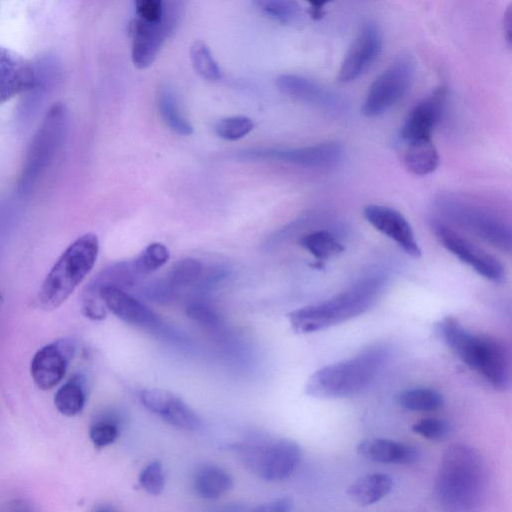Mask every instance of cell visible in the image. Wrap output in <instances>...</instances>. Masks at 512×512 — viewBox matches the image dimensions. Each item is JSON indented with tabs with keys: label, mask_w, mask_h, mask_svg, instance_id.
<instances>
[{
	"label": "cell",
	"mask_w": 512,
	"mask_h": 512,
	"mask_svg": "<svg viewBox=\"0 0 512 512\" xmlns=\"http://www.w3.org/2000/svg\"><path fill=\"white\" fill-rule=\"evenodd\" d=\"M387 354L385 347L372 346L353 358L326 365L310 375L305 393L324 399L353 396L373 381Z\"/></svg>",
	"instance_id": "cell-4"
},
{
	"label": "cell",
	"mask_w": 512,
	"mask_h": 512,
	"mask_svg": "<svg viewBox=\"0 0 512 512\" xmlns=\"http://www.w3.org/2000/svg\"><path fill=\"white\" fill-rule=\"evenodd\" d=\"M382 44L379 26L372 21L365 22L341 62L338 81L348 83L360 77L378 58Z\"/></svg>",
	"instance_id": "cell-13"
},
{
	"label": "cell",
	"mask_w": 512,
	"mask_h": 512,
	"mask_svg": "<svg viewBox=\"0 0 512 512\" xmlns=\"http://www.w3.org/2000/svg\"><path fill=\"white\" fill-rule=\"evenodd\" d=\"M440 208L452 222L500 250H511L510 227L488 210L454 198L443 199Z\"/></svg>",
	"instance_id": "cell-8"
},
{
	"label": "cell",
	"mask_w": 512,
	"mask_h": 512,
	"mask_svg": "<svg viewBox=\"0 0 512 512\" xmlns=\"http://www.w3.org/2000/svg\"><path fill=\"white\" fill-rule=\"evenodd\" d=\"M119 433V420L117 416L106 415L91 425L89 436L96 447L102 448L114 443Z\"/></svg>",
	"instance_id": "cell-32"
},
{
	"label": "cell",
	"mask_w": 512,
	"mask_h": 512,
	"mask_svg": "<svg viewBox=\"0 0 512 512\" xmlns=\"http://www.w3.org/2000/svg\"><path fill=\"white\" fill-rule=\"evenodd\" d=\"M503 33L507 42V46L511 47L512 43V12L510 6L507 7L503 17Z\"/></svg>",
	"instance_id": "cell-40"
},
{
	"label": "cell",
	"mask_w": 512,
	"mask_h": 512,
	"mask_svg": "<svg viewBox=\"0 0 512 512\" xmlns=\"http://www.w3.org/2000/svg\"><path fill=\"white\" fill-rule=\"evenodd\" d=\"M299 243L318 261L329 260L345 249L339 239L326 230L308 233L300 239Z\"/></svg>",
	"instance_id": "cell-25"
},
{
	"label": "cell",
	"mask_w": 512,
	"mask_h": 512,
	"mask_svg": "<svg viewBox=\"0 0 512 512\" xmlns=\"http://www.w3.org/2000/svg\"><path fill=\"white\" fill-rule=\"evenodd\" d=\"M186 314L192 321L208 330H218L222 325L217 312L203 302L190 303L186 308Z\"/></svg>",
	"instance_id": "cell-35"
},
{
	"label": "cell",
	"mask_w": 512,
	"mask_h": 512,
	"mask_svg": "<svg viewBox=\"0 0 512 512\" xmlns=\"http://www.w3.org/2000/svg\"><path fill=\"white\" fill-rule=\"evenodd\" d=\"M158 108L165 124L179 135H190L193 128L179 112L177 101L170 88L164 86L158 94Z\"/></svg>",
	"instance_id": "cell-27"
},
{
	"label": "cell",
	"mask_w": 512,
	"mask_h": 512,
	"mask_svg": "<svg viewBox=\"0 0 512 512\" xmlns=\"http://www.w3.org/2000/svg\"><path fill=\"white\" fill-rule=\"evenodd\" d=\"M174 25V13L163 12L162 18L156 22L138 17L131 20L128 31L131 38V58L136 68L145 69L154 62Z\"/></svg>",
	"instance_id": "cell-12"
},
{
	"label": "cell",
	"mask_w": 512,
	"mask_h": 512,
	"mask_svg": "<svg viewBox=\"0 0 512 512\" xmlns=\"http://www.w3.org/2000/svg\"><path fill=\"white\" fill-rule=\"evenodd\" d=\"M396 403L409 411H431L441 408L443 396L430 388H409L399 391L395 396Z\"/></svg>",
	"instance_id": "cell-26"
},
{
	"label": "cell",
	"mask_w": 512,
	"mask_h": 512,
	"mask_svg": "<svg viewBox=\"0 0 512 512\" xmlns=\"http://www.w3.org/2000/svg\"><path fill=\"white\" fill-rule=\"evenodd\" d=\"M416 69L415 59L408 53L400 54L370 85L362 113L377 117L397 104L408 91Z\"/></svg>",
	"instance_id": "cell-7"
},
{
	"label": "cell",
	"mask_w": 512,
	"mask_h": 512,
	"mask_svg": "<svg viewBox=\"0 0 512 512\" xmlns=\"http://www.w3.org/2000/svg\"><path fill=\"white\" fill-rule=\"evenodd\" d=\"M66 126L65 106L61 103L53 104L47 111L28 148L19 180L22 191L29 189L51 163L63 142Z\"/></svg>",
	"instance_id": "cell-6"
},
{
	"label": "cell",
	"mask_w": 512,
	"mask_h": 512,
	"mask_svg": "<svg viewBox=\"0 0 512 512\" xmlns=\"http://www.w3.org/2000/svg\"><path fill=\"white\" fill-rule=\"evenodd\" d=\"M393 487L392 478L384 473L367 474L347 489V497L354 503L367 506L374 504L390 493Z\"/></svg>",
	"instance_id": "cell-21"
},
{
	"label": "cell",
	"mask_w": 512,
	"mask_h": 512,
	"mask_svg": "<svg viewBox=\"0 0 512 512\" xmlns=\"http://www.w3.org/2000/svg\"><path fill=\"white\" fill-rule=\"evenodd\" d=\"M169 259V251L162 243H151L134 259V265L141 277L150 274L164 265Z\"/></svg>",
	"instance_id": "cell-31"
},
{
	"label": "cell",
	"mask_w": 512,
	"mask_h": 512,
	"mask_svg": "<svg viewBox=\"0 0 512 512\" xmlns=\"http://www.w3.org/2000/svg\"><path fill=\"white\" fill-rule=\"evenodd\" d=\"M36 80L34 63L0 46V104L30 91Z\"/></svg>",
	"instance_id": "cell-19"
},
{
	"label": "cell",
	"mask_w": 512,
	"mask_h": 512,
	"mask_svg": "<svg viewBox=\"0 0 512 512\" xmlns=\"http://www.w3.org/2000/svg\"><path fill=\"white\" fill-rule=\"evenodd\" d=\"M487 488V469L481 454L465 444L449 446L440 461L433 495L446 511H471L482 503Z\"/></svg>",
	"instance_id": "cell-1"
},
{
	"label": "cell",
	"mask_w": 512,
	"mask_h": 512,
	"mask_svg": "<svg viewBox=\"0 0 512 512\" xmlns=\"http://www.w3.org/2000/svg\"><path fill=\"white\" fill-rule=\"evenodd\" d=\"M197 495L215 500L225 495L233 486L229 473L215 465H205L197 470L193 479Z\"/></svg>",
	"instance_id": "cell-23"
},
{
	"label": "cell",
	"mask_w": 512,
	"mask_h": 512,
	"mask_svg": "<svg viewBox=\"0 0 512 512\" xmlns=\"http://www.w3.org/2000/svg\"><path fill=\"white\" fill-rule=\"evenodd\" d=\"M242 156L280 161L306 168H328L341 161L343 147L338 142L328 141L297 148L246 150Z\"/></svg>",
	"instance_id": "cell-11"
},
{
	"label": "cell",
	"mask_w": 512,
	"mask_h": 512,
	"mask_svg": "<svg viewBox=\"0 0 512 512\" xmlns=\"http://www.w3.org/2000/svg\"><path fill=\"white\" fill-rule=\"evenodd\" d=\"M385 283L382 275L364 277L329 299L290 312V326L298 334H308L353 319L377 302Z\"/></svg>",
	"instance_id": "cell-3"
},
{
	"label": "cell",
	"mask_w": 512,
	"mask_h": 512,
	"mask_svg": "<svg viewBox=\"0 0 512 512\" xmlns=\"http://www.w3.org/2000/svg\"><path fill=\"white\" fill-rule=\"evenodd\" d=\"M446 98L447 88L441 85L417 103L407 115L401 128L402 140L409 142L432 138L433 130L443 113Z\"/></svg>",
	"instance_id": "cell-18"
},
{
	"label": "cell",
	"mask_w": 512,
	"mask_h": 512,
	"mask_svg": "<svg viewBox=\"0 0 512 512\" xmlns=\"http://www.w3.org/2000/svg\"><path fill=\"white\" fill-rule=\"evenodd\" d=\"M140 291L146 299L160 304L171 302L176 294L166 280H156L146 283L141 286Z\"/></svg>",
	"instance_id": "cell-37"
},
{
	"label": "cell",
	"mask_w": 512,
	"mask_h": 512,
	"mask_svg": "<svg viewBox=\"0 0 512 512\" xmlns=\"http://www.w3.org/2000/svg\"><path fill=\"white\" fill-rule=\"evenodd\" d=\"M434 229L443 247L480 276L495 283L505 280L504 266L495 256L447 225L437 223Z\"/></svg>",
	"instance_id": "cell-10"
},
{
	"label": "cell",
	"mask_w": 512,
	"mask_h": 512,
	"mask_svg": "<svg viewBox=\"0 0 512 512\" xmlns=\"http://www.w3.org/2000/svg\"><path fill=\"white\" fill-rule=\"evenodd\" d=\"M255 6L269 18L282 24H291L301 17L296 0H253Z\"/></svg>",
	"instance_id": "cell-29"
},
{
	"label": "cell",
	"mask_w": 512,
	"mask_h": 512,
	"mask_svg": "<svg viewBox=\"0 0 512 512\" xmlns=\"http://www.w3.org/2000/svg\"><path fill=\"white\" fill-rule=\"evenodd\" d=\"M86 403L84 380L74 376L63 384L54 396L57 410L65 416H75L82 411Z\"/></svg>",
	"instance_id": "cell-24"
},
{
	"label": "cell",
	"mask_w": 512,
	"mask_h": 512,
	"mask_svg": "<svg viewBox=\"0 0 512 512\" xmlns=\"http://www.w3.org/2000/svg\"><path fill=\"white\" fill-rule=\"evenodd\" d=\"M139 398L147 410L176 428L196 431L202 426L199 416L172 392L158 388H146L140 392Z\"/></svg>",
	"instance_id": "cell-16"
},
{
	"label": "cell",
	"mask_w": 512,
	"mask_h": 512,
	"mask_svg": "<svg viewBox=\"0 0 512 512\" xmlns=\"http://www.w3.org/2000/svg\"><path fill=\"white\" fill-rule=\"evenodd\" d=\"M278 89L285 95L330 113L344 108L343 99L323 84L297 74H282L277 80Z\"/></svg>",
	"instance_id": "cell-17"
},
{
	"label": "cell",
	"mask_w": 512,
	"mask_h": 512,
	"mask_svg": "<svg viewBox=\"0 0 512 512\" xmlns=\"http://www.w3.org/2000/svg\"><path fill=\"white\" fill-rule=\"evenodd\" d=\"M189 52L192 66L201 77L210 81L221 79V70L204 42L194 41Z\"/></svg>",
	"instance_id": "cell-30"
},
{
	"label": "cell",
	"mask_w": 512,
	"mask_h": 512,
	"mask_svg": "<svg viewBox=\"0 0 512 512\" xmlns=\"http://www.w3.org/2000/svg\"><path fill=\"white\" fill-rule=\"evenodd\" d=\"M98 251L99 241L94 233H86L71 243L40 287V307L51 311L62 305L92 270Z\"/></svg>",
	"instance_id": "cell-5"
},
{
	"label": "cell",
	"mask_w": 512,
	"mask_h": 512,
	"mask_svg": "<svg viewBox=\"0 0 512 512\" xmlns=\"http://www.w3.org/2000/svg\"><path fill=\"white\" fill-rule=\"evenodd\" d=\"M293 500L289 497H282L263 503L253 508L257 512H287L293 509Z\"/></svg>",
	"instance_id": "cell-39"
},
{
	"label": "cell",
	"mask_w": 512,
	"mask_h": 512,
	"mask_svg": "<svg viewBox=\"0 0 512 512\" xmlns=\"http://www.w3.org/2000/svg\"><path fill=\"white\" fill-rule=\"evenodd\" d=\"M254 124L246 116H231L220 119L214 126L218 137L225 140H238L246 136L253 129Z\"/></svg>",
	"instance_id": "cell-33"
},
{
	"label": "cell",
	"mask_w": 512,
	"mask_h": 512,
	"mask_svg": "<svg viewBox=\"0 0 512 512\" xmlns=\"http://www.w3.org/2000/svg\"><path fill=\"white\" fill-rule=\"evenodd\" d=\"M301 456V447L297 442L278 439L268 444L247 448L243 457L259 477L269 482H278L292 475Z\"/></svg>",
	"instance_id": "cell-9"
},
{
	"label": "cell",
	"mask_w": 512,
	"mask_h": 512,
	"mask_svg": "<svg viewBox=\"0 0 512 512\" xmlns=\"http://www.w3.org/2000/svg\"><path fill=\"white\" fill-rule=\"evenodd\" d=\"M75 350L66 339L57 340L40 348L31 361V376L41 390H49L61 382Z\"/></svg>",
	"instance_id": "cell-15"
},
{
	"label": "cell",
	"mask_w": 512,
	"mask_h": 512,
	"mask_svg": "<svg viewBox=\"0 0 512 512\" xmlns=\"http://www.w3.org/2000/svg\"><path fill=\"white\" fill-rule=\"evenodd\" d=\"M363 216L377 231L394 241L407 255L420 258L422 251L408 220L396 209L379 204H369Z\"/></svg>",
	"instance_id": "cell-14"
},
{
	"label": "cell",
	"mask_w": 512,
	"mask_h": 512,
	"mask_svg": "<svg viewBox=\"0 0 512 512\" xmlns=\"http://www.w3.org/2000/svg\"><path fill=\"white\" fill-rule=\"evenodd\" d=\"M139 483L148 494L154 496L161 494L165 485L164 471L161 463L153 461L147 464L139 475Z\"/></svg>",
	"instance_id": "cell-34"
},
{
	"label": "cell",
	"mask_w": 512,
	"mask_h": 512,
	"mask_svg": "<svg viewBox=\"0 0 512 512\" xmlns=\"http://www.w3.org/2000/svg\"><path fill=\"white\" fill-rule=\"evenodd\" d=\"M356 449L363 458L385 464H410L420 456L414 446L386 438L365 439Z\"/></svg>",
	"instance_id": "cell-20"
},
{
	"label": "cell",
	"mask_w": 512,
	"mask_h": 512,
	"mask_svg": "<svg viewBox=\"0 0 512 512\" xmlns=\"http://www.w3.org/2000/svg\"><path fill=\"white\" fill-rule=\"evenodd\" d=\"M203 273V265L194 258L178 260L169 270L166 282L177 292L192 285H196Z\"/></svg>",
	"instance_id": "cell-28"
},
{
	"label": "cell",
	"mask_w": 512,
	"mask_h": 512,
	"mask_svg": "<svg viewBox=\"0 0 512 512\" xmlns=\"http://www.w3.org/2000/svg\"><path fill=\"white\" fill-rule=\"evenodd\" d=\"M406 144L404 163L411 173L424 176L437 169L439 153L432 138L412 140Z\"/></svg>",
	"instance_id": "cell-22"
},
{
	"label": "cell",
	"mask_w": 512,
	"mask_h": 512,
	"mask_svg": "<svg viewBox=\"0 0 512 512\" xmlns=\"http://www.w3.org/2000/svg\"><path fill=\"white\" fill-rule=\"evenodd\" d=\"M136 17L149 22L159 21L164 12L163 0H135Z\"/></svg>",
	"instance_id": "cell-38"
},
{
	"label": "cell",
	"mask_w": 512,
	"mask_h": 512,
	"mask_svg": "<svg viewBox=\"0 0 512 512\" xmlns=\"http://www.w3.org/2000/svg\"><path fill=\"white\" fill-rule=\"evenodd\" d=\"M434 330L462 362L481 374L491 386L500 391L510 387V350L502 339L474 334L453 316L437 321Z\"/></svg>",
	"instance_id": "cell-2"
},
{
	"label": "cell",
	"mask_w": 512,
	"mask_h": 512,
	"mask_svg": "<svg viewBox=\"0 0 512 512\" xmlns=\"http://www.w3.org/2000/svg\"><path fill=\"white\" fill-rule=\"evenodd\" d=\"M310 7H311V16L313 18H316V19H319L322 15H323V12H322V9L323 7L331 2L332 0H306Z\"/></svg>",
	"instance_id": "cell-41"
},
{
	"label": "cell",
	"mask_w": 512,
	"mask_h": 512,
	"mask_svg": "<svg viewBox=\"0 0 512 512\" xmlns=\"http://www.w3.org/2000/svg\"><path fill=\"white\" fill-rule=\"evenodd\" d=\"M412 431L424 438L438 440L448 434L449 425L442 419L424 418L412 425Z\"/></svg>",
	"instance_id": "cell-36"
}]
</instances>
